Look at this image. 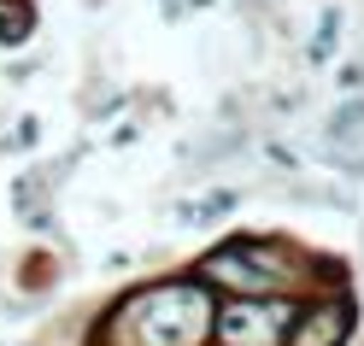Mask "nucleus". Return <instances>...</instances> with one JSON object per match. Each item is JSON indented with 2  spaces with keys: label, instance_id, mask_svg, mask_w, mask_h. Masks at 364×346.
<instances>
[{
  "label": "nucleus",
  "instance_id": "1",
  "mask_svg": "<svg viewBox=\"0 0 364 346\" xmlns=\"http://www.w3.org/2000/svg\"><path fill=\"white\" fill-rule=\"evenodd\" d=\"M212 317L206 282H153L106 317L100 346H212Z\"/></svg>",
  "mask_w": 364,
  "mask_h": 346
},
{
  "label": "nucleus",
  "instance_id": "2",
  "mask_svg": "<svg viewBox=\"0 0 364 346\" xmlns=\"http://www.w3.org/2000/svg\"><path fill=\"white\" fill-rule=\"evenodd\" d=\"M294 311L282 293L270 299H235L212 317V340L218 346H288V329H294Z\"/></svg>",
  "mask_w": 364,
  "mask_h": 346
},
{
  "label": "nucleus",
  "instance_id": "3",
  "mask_svg": "<svg viewBox=\"0 0 364 346\" xmlns=\"http://www.w3.org/2000/svg\"><path fill=\"white\" fill-rule=\"evenodd\" d=\"M206 276L212 282H230L241 288V299H270L277 288H288V270H282V252H270V247H223L206 259Z\"/></svg>",
  "mask_w": 364,
  "mask_h": 346
},
{
  "label": "nucleus",
  "instance_id": "4",
  "mask_svg": "<svg viewBox=\"0 0 364 346\" xmlns=\"http://www.w3.org/2000/svg\"><path fill=\"white\" fill-rule=\"evenodd\" d=\"M353 329V317L347 306H311L294 317V329H288V346H341Z\"/></svg>",
  "mask_w": 364,
  "mask_h": 346
}]
</instances>
